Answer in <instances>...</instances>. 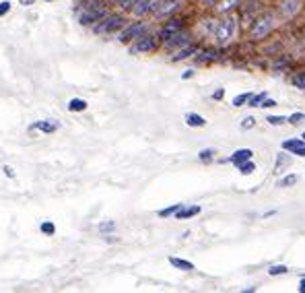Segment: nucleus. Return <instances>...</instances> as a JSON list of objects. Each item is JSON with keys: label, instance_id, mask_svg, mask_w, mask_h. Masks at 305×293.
Listing matches in <instances>:
<instances>
[{"label": "nucleus", "instance_id": "nucleus-18", "mask_svg": "<svg viewBox=\"0 0 305 293\" xmlns=\"http://www.w3.org/2000/svg\"><path fill=\"white\" fill-rule=\"evenodd\" d=\"M68 110L70 112H85L87 110V102L85 100H70L68 102Z\"/></svg>", "mask_w": 305, "mask_h": 293}, {"label": "nucleus", "instance_id": "nucleus-10", "mask_svg": "<svg viewBox=\"0 0 305 293\" xmlns=\"http://www.w3.org/2000/svg\"><path fill=\"white\" fill-rule=\"evenodd\" d=\"M188 40H190V38H188L186 34H179V31H177L175 36H171V38L165 42V48H167V50H175V48H181V46H188V44H190Z\"/></svg>", "mask_w": 305, "mask_h": 293}, {"label": "nucleus", "instance_id": "nucleus-25", "mask_svg": "<svg viewBox=\"0 0 305 293\" xmlns=\"http://www.w3.org/2000/svg\"><path fill=\"white\" fill-rule=\"evenodd\" d=\"M179 209H181V205H173V207H169V209H163V211H159V217H169V215H175Z\"/></svg>", "mask_w": 305, "mask_h": 293}, {"label": "nucleus", "instance_id": "nucleus-3", "mask_svg": "<svg viewBox=\"0 0 305 293\" xmlns=\"http://www.w3.org/2000/svg\"><path fill=\"white\" fill-rule=\"evenodd\" d=\"M107 15V11L99 5H93V7H89L87 11H83V15L79 17V21H81V25H93V23H99L103 17Z\"/></svg>", "mask_w": 305, "mask_h": 293}, {"label": "nucleus", "instance_id": "nucleus-8", "mask_svg": "<svg viewBox=\"0 0 305 293\" xmlns=\"http://www.w3.org/2000/svg\"><path fill=\"white\" fill-rule=\"evenodd\" d=\"M283 149H285V151H291L293 155L305 157V141H303V139H289V141L283 143Z\"/></svg>", "mask_w": 305, "mask_h": 293}, {"label": "nucleus", "instance_id": "nucleus-14", "mask_svg": "<svg viewBox=\"0 0 305 293\" xmlns=\"http://www.w3.org/2000/svg\"><path fill=\"white\" fill-rule=\"evenodd\" d=\"M169 263H171V267H175V269H179V271H194V265H192V263H188V260H181V258H169Z\"/></svg>", "mask_w": 305, "mask_h": 293}, {"label": "nucleus", "instance_id": "nucleus-15", "mask_svg": "<svg viewBox=\"0 0 305 293\" xmlns=\"http://www.w3.org/2000/svg\"><path fill=\"white\" fill-rule=\"evenodd\" d=\"M192 54H196V48L194 46H184V50H179L175 56H173V62H179V60H184V58H188V56H192Z\"/></svg>", "mask_w": 305, "mask_h": 293}, {"label": "nucleus", "instance_id": "nucleus-37", "mask_svg": "<svg viewBox=\"0 0 305 293\" xmlns=\"http://www.w3.org/2000/svg\"><path fill=\"white\" fill-rule=\"evenodd\" d=\"M210 58H212V52H210V50H208V52H202V54L198 56V60H200V62H204V60H210Z\"/></svg>", "mask_w": 305, "mask_h": 293}, {"label": "nucleus", "instance_id": "nucleus-28", "mask_svg": "<svg viewBox=\"0 0 305 293\" xmlns=\"http://www.w3.org/2000/svg\"><path fill=\"white\" fill-rule=\"evenodd\" d=\"M212 155H215V151H212V149H204V151H200V153H198L200 161H210V159H212Z\"/></svg>", "mask_w": 305, "mask_h": 293}, {"label": "nucleus", "instance_id": "nucleus-29", "mask_svg": "<svg viewBox=\"0 0 305 293\" xmlns=\"http://www.w3.org/2000/svg\"><path fill=\"white\" fill-rule=\"evenodd\" d=\"M272 277H277V275H285L287 273V267H283V265H279V267H270V271H268Z\"/></svg>", "mask_w": 305, "mask_h": 293}, {"label": "nucleus", "instance_id": "nucleus-20", "mask_svg": "<svg viewBox=\"0 0 305 293\" xmlns=\"http://www.w3.org/2000/svg\"><path fill=\"white\" fill-rule=\"evenodd\" d=\"M289 164H291V159L281 153L279 159H277V168H274V172H283V168H289Z\"/></svg>", "mask_w": 305, "mask_h": 293}, {"label": "nucleus", "instance_id": "nucleus-19", "mask_svg": "<svg viewBox=\"0 0 305 293\" xmlns=\"http://www.w3.org/2000/svg\"><path fill=\"white\" fill-rule=\"evenodd\" d=\"M237 170L243 174V176H248V174H252V172H256V166L252 164V159L250 161H243L241 166H237Z\"/></svg>", "mask_w": 305, "mask_h": 293}, {"label": "nucleus", "instance_id": "nucleus-11", "mask_svg": "<svg viewBox=\"0 0 305 293\" xmlns=\"http://www.w3.org/2000/svg\"><path fill=\"white\" fill-rule=\"evenodd\" d=\"M252 155H254V153H252L250 149H239V151H235V153L229 157V161H231V164L237 168V166H241V164H243V161H250V159H252Z\"/></svg>", "mask_w": 305, "mask_h": 293}, {"label": "nucleus", "instance_id": "nucleus-35", "mask_svg": "<svg viewBox=\"0 0 305 293\" xmlns=\"http://www.w3.org/2000/svg\"><path fill=\"white\" fill-rule=\"evenodd\" d=\"M254 122H256L254 118H246V120H243V124H241V128H243V130H248V128L254 126Z\"/></svg>", "mask_w": 305, "mask_h": 293}, {"label": "nucleus", "instance_id": "nucleus-33", "mask_svg": "<svg viewBox=\"0 0 305 293\" xmlns=\"http://www.w3.org/2000/svg\"><path fill=\"white\" fill-rule=\"evenodd\" d=\"M9 11H11V3H9V0H5V3H0V17H5Z\"/></svg>", "mask_w": 305, "mask_h": 293}, {"label": "nucleus", "instance_id": "nucleus-26", "mask_svg": "<svg viewBox=\"0 0 305 293\" xmlns=\"http://www.w3.org/2000/svg\"><path fill=\"white\" fill-rule=\"evenodd\" d=\"M293 184H297V176H287V178H283L279 182L281 188H287V186H293Z\"/></svg>", "mask_w": 305, "mask_h": 293}, {"label": "nucleus", "instance_id": "nucleus-32", "mask_svg": "<svg viewBox=\"0 0 305 293\" xmlns=\"http://www.w3.org/2000/svg\"><path fill=\"white\" fill-rule=\"evenodd\" d=\"M136 0H116V5L122 7V9H132Z\"/></svg>", "mask_w": 305, "mask_h": 293}, {"label": "nucleus", "instance_id": "nucleus-44", "mask_svg": "<svg viewBox=\"0 0 305 293\" xmlns=\"http://www.w3.org/2000/svg\"><path fill=\"white\" fill-rule=\"evenodd\" d=\"M83 3H97V0H83Z\"/></svg>", "mask_w": 305, "mask_h": 293}, {"label": "nucleus", "instance_id": "nucleus-6", "mask_svg": "<svg viewBox=\"0 0 305 293\" xmlns=\"http://www.w3.org/2000/svg\"><path fill=\"white\" fill-rule=\"evenodd\" d=\"M270 29H272V17H270V15H262V17L254 23V27H252V36H254V38H264Z\"/></svg>", "mask_w": 305, "mask_h": 293}, {"label": "nucleus", "instance_id": "nucleus-45", "mask_svg": "<svg viewBox=\"0 0 305 293\" xmlns=\"http://www.w3.org/2000/svg\"><path fill=\"white\" fill-rule=\"evenodd\" d=\"M301 139H303V141H305V133H303V135H301Z\"/></svg>", "mask_w": 305, "mask_h": 293}, {"label": "nucleus", "instance_id": "nucleus-30", "mask_svg": "<svg viewBox=\"0 0 305 293\" xmlns=\"http://www.w3.org/2000/svg\"><path fill=\"white\" fill-rule=\"evenodd\" d=\"M42 232H44L46 236H52V234L56 232V227H54V223H48V221H46V223H42Z\"/></svg>", "mask_w": 305, "mask_h": 293}, {"label": "nucleus", "instance_id": "nucleus-22", "mask_svg": "<svg viewBox=\"0 0 305 293\" xmlns=\"http://www.w3.org/2000/svg\"><path fill=\"white\" fill-rule=\"evenodd\" d=\"M264 100H266V93H264V91H262V93H258V95H252V97H250V106H252V108H256V106H260Z\"/></svg>", "mask_w": 305, "mask_h": 293}, {"label": "nucleus", "instance_id": "nucleus-34", "mask_svg": "<svg viewBox=\"0 0 305 293\" xmlns=\"http://www.w3.org/2000/svg\"><path fill=\"white\" fill-rule=\"evenodd\" d=\"M111 230H113V223H111V221H109V223H101V225H99V232H103V234H105V232H111Z\"/></svg>", "mask_w": 305, "mask_h": 293}, {"label": "nucleus", "instance_id": "nucleus-38", "mask_svg": "<svg viewBox=\"0 0 305 293\" xmlns=\"http://www.w3.org/2000/svg\"><path fill=\"white\" fill-rule=\"evenodd\" d=\"M223 95H225V91H223V89H217L215 93H212V100H223Z\"/></svg>", "mask_w": 305, "mask_h": 293}, {"label": "nucleus", "instance_id": "nucleus-9", "mask_svg": "<svg viewBox=\"0 0 305 293\" xmlns=\"http://www.w3.org/2000/svg\"><path fill=\"white\" fill-rule=\"evenodd\" d=\"M179 29H181V21H179V19H173V21H169V23H167V25H165V27L161 29L159 38H161L163 42H167V40H169L171 36H175V34H177Z\"/></svg>", "mask_w": 305, "mask_h": 293}, {"label": "nucleus", "instance_id": "nucleus-40", "mask_svg": "<svg viewBox=\"0 0 305 293\" xmlns=\"http://www.w3.org/2000/svg\"><path fill=\"white\" fill-rule=\"evenodd\" d=\"M299 291H301V293H305V279L301 281V285H299Z\"/></svg>", "mask_w": 305, "mask_h": 293}, {"label": "nucleus", "instance_id": "nucleus-43", "mask_svg": "<svg viewBox=\"0 0 305 293\" xmlns=\"http://www.w3.org/2000/svg\"><path fill=\"white\" fill-rule=\"evenodd\" d=\"M29 3H33V0H23V5H29Z\"/></svg>", "mask_w": 305, "mask_h": 293}, {"label": "nucleus", "instance_id": "nucleus-23", "mask_svg": "<svg viewBox=\"0 0 305 293\" xmlns=\"http://www.w3.org/2000/svg\"><path fill=\"white\" fill-rule=\"evenodd\" d=\"M266 122H268V124H272V126H281V124H285V122H287V118H285V116H268V118H266Z\"/></svg>", "mask_w": 305, "mask_h": 293}, {"label": "nucleus", "instance_id": "nucleus-1", "mask_svg": "<svg viewBox=\"0 0 305 293\" xmlns=\"http://www.w3.org/2000/svg\"><path fill=\"white\" fill-rule=\"evenodd\" d=\"M233 34H235V19L233 17H227V19H223L221 23H217V27L212 29V36H215V40H217V44H227L231 38H233Z\"/></svg>", "mask_w": 305, "mask_h": 293}, {"label": "nucleus", "instance_id": "nucleus-31", "mask_svg": "<svg viewBox=\"0 0 305 293\" xmlns=\"http://www.w3.org/2000/svg\"><path fill=\"white\" fill-rule=\"evenodd\" d=\"M303 120H305V114H293V116L287 118L289 124H299V122H303Z\"/></svg>", "mask_w": 305, "mask_h": 293}, {"label": "nucleus", "instance_id": "nucleus-13", "mask_svg": "<svg viewBox=\"0 0 305 293\" xmlns=\"http://www.w3.org/2000/svg\"><path fill=\"white\" fill-rule=\"evenodd\" d=\"M198 213H200V207H198V205L186 207V209L181 207V209L175 213V217H177V219H190V217H194V215H198Z\"/></svg>", "mask_w": 305, "mask_h": 293}, {"label": "nucleus", "instance_id": "nucleus-12", "mask_svg": "<svg viewBox=\"0 0 305 293\" xmlns=\"http://www.w3.org/2000/svg\"><path fill=\"white\" fill-rule=\"evenodd\" d=\"M33 128L42 130V133H46V135H50V133H54V130H58V124L54 120H40V122L33 124Z\"/></svg>", "mask_w": 305, "mask_h": 293}, {"label": "nucleus", "instance_id": "nucleus-17", "mask_svg": "<svg viewBox=\"0 0 305 293\" xmlns=\"http://www.w3.org/2000/svg\"><path fill=\"white\" fill-rule=\"evenodd\" d=\"M177 9V0H163V9H159L157 11V17H163V15H169L171 11H175Z\"/></svg>", "mask_w": 305, "mask_h": 293}, {"label": "nucleus", "instance_id": "nucleus-27", "mask_svg": "<svg viewBox=\"0 0 305 293\" xmlns=\"http://www.w3.org/2000/svg\"><path fill=\"white\" fill-rule=\"evenodd\" d=\"M239 0H225V3H221V7H217L221 13H227L229 9H233V5H237Z\"/></svg>", "mask_w": 305, "mask_h": 293}, {"label": "nucleus", "instance_id": "nucleus-5", "mask_svg": "<svg viewBox=\"0 0 305 293\" xmlns=\"http://www.w3.org/2000/svg\"><path fill=\"white\" fill-rule=\"evenodd\" d=\"M163 3V0H136L132 13L134 15H146V13H157V7Z\"/></svg>", "mask_w": 305, "mask_h": 293}, {"label": "nucleus", "instance_id": "nucleus-4", "mask_svg": "<svg viewBox=\"0 0 305 293\" xmlns=\"http://www.w3.org/2000/svg\"><path fill=\"white\" fill-rule=\"evenodd\" d=\"M146 31V25L144 23H134L130 27H126L124 31L120 34V42H132V40H138L142 34Z\"/></svg>", "mask_w": 305, "mask_h": 293}, {"label": "nucleus", "instance_id": "nucleus-42", "mask_svg": "<svg viewBox=\"0 0 305 293\" xmlns=\"http://www.w3.org/2000/svg\"><path fill=\"white\" fill-rule=\"evenodd\" d=\"M202 3H204V5H215L217 0H202Z\"/></svg>", "mask_w": 305, "mask_h": 293}, {"label": "nucleus", "instance_id": "nucleus-7", "mask_svg": "<svg viewBox=\"0 0 305 293\" xmlns=\"http://www.w3.org/2000/svg\"><path fill=\"white\" fill-rule=\"evenodd\" d=\"M155 46H157V42H155V38H150V36H144V38H138V42L130 48V52H150V50H155Z\"/></svg>", "mask_w": 305, "mask_h": 293}, {"label": "nucleus", "instance_id": "nucleus-21", "mask_svg": "<svg viewBox=\"0 0 305 293\" xmlns=\"http://www.w3.org/2000/svg\"><path fill=\"white\" fill-rule=\"evenodd\" d=\"M250 97H252V93H241V95L233 97V106H235V108L243 106V104H246V102H250Z\"/></svg>", "mask_w": 305, "mask_h": 293}, {"label": "nucleus", "instance_id": "nucleus-16", "mask_svg": "<svg viewBox=\"0 0 305 293\" xmlns=\"http://www.w3.org/2000/svg\"><path fill=\"white\" fill-rule=\"evenodd\" d=\"M186 124H188V126H194V128H200V126L206 124V120H204L202 116H198V114H188V116H186Z\"/></svg>", "mask_w": 305, "mask_h": 293}, {"label": "nucleus", "instance_id": "nucleus-41", "mask_svg": "<svg viewBox=\"0 0 305 293\" xmlns=\"http://www.w3.org/2000/svg\"><path fill=\"white\" fill-rule=\"evenodd\" d=\"M5 172H7V176H9V178H11V176H13V170H11V168H9V166H7V168H5Z\"/></svg>", "mask_w": 305, "mask_h": 293}, {"label": "nucleus", "instance_id": "nucleus-24", "mask_svg": "<svg viewBox=\"0 0 305 293\" xmlns=\"http://www.w3.org/2000/svg\"><path fill=\"white\" fill-rule=\"evenodd\" d=\"M293 85H295L297 89H305V73L295 75V77H293Z\"/></svg>", "mask_w": 305, "mask_h": 293}, {"label": "nucleus", "instance_id": "nucleus-2", "mask_svg": "<svg viewBox=\"0 0 305 293\" xmlns=\"http://www.w3.org/2000/svg\"><path fill=\"white\" fill-rule=\"evenodd\" d=\"M122 25H124V19H122L120 15H109V17H103V19L93 27V31H95V34H111V31L120 29Z\"/></svg>", "mask_w": 305, "mask_h": 293}, {"label": "nucleus", "instance_id": "nucleus-36", "mask_svg": "<svg viewBox=\"0 0 305 293\" xmlns=\"http://www.w3.org/2000/svg\"><path fill=\"white\" fill-rule=\"evenodd\" d=\"M274 106H277V102H274V100H264L260 104V108H274Z\"/></svg>", "mask_w": 305, "mask_h": 293}, {"label": "nucleus", "instance_id": "nucleus-39", "mask_svg": "<svg viewBox=\"0 0 305 293\" xmlns=\"http://www.w3.org/2000/svg\"><path fill=\"white\" fill-rule=\"evenodd\" d=\"M194 77V71H186L184 75H181V79H192Z\"/></svg>", "mask_w": 305, "mask_h": 293}]
</instances>
